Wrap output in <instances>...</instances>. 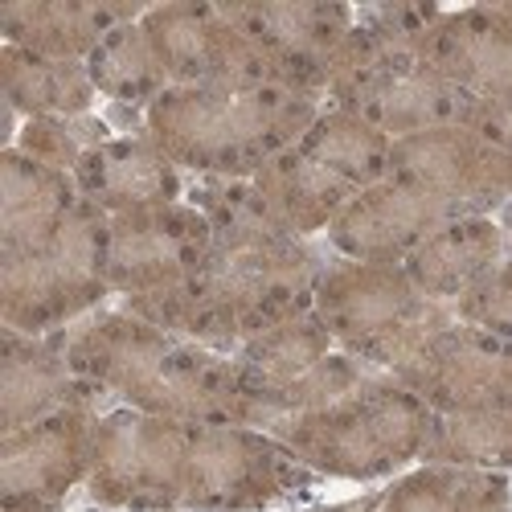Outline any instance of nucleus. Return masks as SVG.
Here are the masks:
<instances>
[{
  "label": "nucleus",
  "mask_w": 512,
  "mask_h": 512,
  "mask_svg": "<svg viewBox=\"0 0 512 512\" xmlns=\"http://www.w3.org/2000/svg\"><path fill=\"white\" fill-rule=\"evenodd\" d=\"M308 484L275 435L230 422L103 410L87 492L123 512H254Z\"/></svg>",
  "instance_id": "f03ea898"
},
{
  "label": "nucleus",
  "mask_w": 512,
  "mask_h": 512,
  "mask_svg": "<svg viewBox=\"0 0 512 512\" xmlns=\"http://www.w3.org/2000/svg\"><path fill=\"white\" fill-rule=\"evenodd\" d=\"M455 213L439 205L431 193L402 177H381L365 193H357L336 222L324 230L328 246L340 259L353 263H394L402 267L410 254L431 238L439 226H447Z\"/></svg>",
  "instance_id": "2eb2a0df"
},
{
  "label": "nucleus",
  "mask_w": 512,
  "mask_h": 512,
  "mask_svg": "<svg viewBox=\"0 0 512 512\" xmlns=\"http://www.w3.org/2000/svg\"><path fill=\"white\" fill-rule=\"evenodd\" d=\"M140 25L173 87H275L254 37L234 17V5L173 0L148 9Z\"/></svg>",
  "instance_id": "1a4fd4ad"
},
{
  "label": "nucleus",
  "mask_w": 512,
  "mask_h": 512,
  "mask_svg": "<svg viewBox=\"0 0 512 512\" xmlns=\"http://www.w3.org/2000/svg\"><path fill=\"white\" fill-rule=\"evenodd\" d=\"M418 54L472 103L512 99V17L500 5L443 9L418 37Z\"/></svg>",
  "instance_id": "dca6fc26"
},
{
  "label": "nucleus",
  "mask_w": 512,
  "mask_h": 512,
  "mask_svg": "<svg viewBox=\"0 0 512 512\" xmlns=\"http://www.w3.org/2000/svg\"><path fill=\"white\" fill-rule=\"evenodd\" d=\"M99 422V406H66L13 435H0V504L5 512H54L74 492V484H87Z\"/></svg>",
  "instance_id": "9b49d317"
},
{
  "label": "nucleus",
  "mask_w": 512,
  "mask_h": 512,
  "mask_svg": "<svg viewBox=\"0 0 512 512\" xmlns=\"http://www.w3.org/2000/svg\"><path fill=\"white\" fill-rule=\"evenodd\" d=\"M390 177L431 193L455 218H492L512 205V156L467 123L394 140Z\"/></svg>",
  "instance_id": "9d476101"
},
{
  "label": "nucleus",
  "mask_w": 512,
  "mask_h": 512,
  "mask_svg": "<svg viewBox=\"0 0 512 512\" xmlns=\"http://www.w3.org/2000/svg\"><path fill=\"white\" fill-rule=\"evenodd\" d=\"M185 201L205 213L213 230L209 254L189 279L123 300V312L226 357L271 324L312 312L328 263L308 238L275 222L250 177H197Z\"/></svg>",
  "instance_id": "f257e3e1"
},
{
  "label": "nucleus",
  "mask_w": 512,
  "mask_h": 512,
  "mask_svg": "<svg viewBox=\"0 0 512 512\" xmlns=\"http://www.w3.org/2000/svg\"><path fill=\"white\" fill-rule=\"evenodd\" d=\"M418 463L476 467V472H508L512 467V414H435Z\"/></svg>",
  "instance_id": "a878e982"
},
{
  "label": "nucleus",
  "mask_w": 512,
  "mask_h": 512,
  "mask_svg": "<svg viewBox=\"0 0 512 512\" xmlns=\"http://www.w3.org/2000/svg\"><path fill=\"white\" fill-rule=\"evenodd\" d=\"M312 312L340 353L381 373H394L435 332L455 324V308L422 295L406 267L353 259H336L324 267Z\"/></svg>",
  "instance_id": "6e6552de"
},
{
  "label": "nucleus",
  "mask_w": 512,
  "mask_h": 512,
  "mask_svg": "<svg viewBox=\"0 0 512 512\" xmlns=\"http://www.w3.org/2000/svg\"><path fill=\"white\" fill-rule=\"evenodd\" d=\"M213 230L189 201L152 205L107 218V287L111 295H148L189 279L209 254Z\"/></svg>",
  "instance_id": "ddd939ff"
},
{
  "label": "nucleus",
  "mask_w": 512,
  "mask_h": 512,
  "mask_svg": "<svg viewBox=\"0 0 512 512\" xmlns=\"http://www.w3.org/2000/svg\"><path fill=\"white\" fill-rule=\"evenodd\" d=\"M250 181L263 193L275 222L295 238H312L328 230L336 222V213L361 193L336 164H328L304 140L291 144L283 156H275L267 168H259Z\"/></svg>",
  "instance_id": "aec40b11"
},
{
  "label": "nucleus",
  "mask_w": 512,
  "mask_h": 512,
  "mask_svg": "<svg viewBox=\"0 0 512 512\" xmlns=\"http://www.w3.org/2000/svg\"><path fill=\"white\" fill-rule=\"evenodd\" d=\"M451 308L459 324H472V328L512 340V250L504 254L500 267H492L472 291H463Z\"/></svg>",
  "instance_id": "cd10ccee"
},
{
  "label": "nucleus",
  "mask_w": 512,
  "mask_h": 512,
  "mask_svg": "<svg viewBox=\"0 0 512 512\" xmlns=\"http://www.w3.org/2000/svg\"><path fill=\"white\" fill-rule=\"evenodd\" d=\"M0 87H5V103L25 119L87 115L99 99L87 62L46 58L17 46L0 50Z\"/></svg>",
  "instance_id": "5701e85b"
},
{
  "label": "nucleus",
  "mask_w": 512,
  "mask_h": 512,
  "mask_svg": "<svg viewBox=\"0 0 512 512\" xmlns=\"http://www.w3.org/2000/svg\"><path fill=\"white\" fill-rule=\"evenodd\" d=\"M111 140V123L99 119L95 111L87 115H50V119H25L21 132H17V152L46 164V168H58V173H70L87 160L95 148H103Z\"/></svg>",
  "instance_id": "bb28decb"
},
{
  "label": "nucleus",
  "mask_w": 512,
  "mask_h": 512,
  "mask_svg": "<svg viewBox=\"0 0 512 512\" xmlns=\"http://www.w3.org/2000/svg\"><path fill=\"white\" fill-rule=\"evenodd\" d=\"M62 353L99 402L156 418L254 426L234 357L205 349L132 312H91L62 332Z\"/></svg>",
  "instance_id": "20e7f679"
},
{
  "label": "nucleus",
  "mask_w": 512,
  "mask_h": 512,
  "mask_svg": "<svg viewBox=\"0 0 512 512\" xmlns=\"http://www.w3.org/2000/svg\"><path fill=\"white\" fill-rule=\"evenodd\" d=\"M508 250L512 238L496 218H451L402 267L422 295H431L439 304H455L463 291H472L492 267L504 263Z\"/></svg>",
  "instance_id": "4be33fe9"
},
{
  "label": "nucleus",
  "mask_w": 512,
  "mask_h": 512,
  "mask_svg": "<svg viewBox=\"0 0 512 512\" xmlns=\"http://www.w3.org/2000/svg\"><path fill=\"white\" fill-rule=\"evenodd\" d=\"M435 414H512V340L472 324H447L394 369Z\"/></svg>",
  "instance_id": "f8f14e48"
},
{
  "label": "nucleus",
  "mask_w": 512,
  "mask_h": 512,
  "mask_svg": "<svg viewBox=\"0 0 512 512\" xmlns=\"http://www.w3.org/2000/svg\"><path fill=\"white\" fill-rule=\"evenodd\" d=\"M234 17L254 37L271 82L324 99L328 70L357 25V9L332 0H234Z\"/></svg>",
  "instance_id": "4468645a"
},
{
  "label": "nucleus",
  "mask_w": 512,
  "mask_h": 512,
  "mask_svg": "<svg viewBox=\"0 0 512 512\" xmlns=\"http://www.w3.org/2000/svg\"><path fill=\"white\" fill-rule=\"evenodd\" d=\"M66 406H99V398L70 369L62 340L5 328L0 336V435H13Z\"/></svg>",
  "instance_id": "f3484780"
},
{
  "label": "nucleus",
  "mask_w": 512,
  "mask_h": 512,
  "mask_svg": "<svg viewBox=\"0 0 512 512\" xmlns=\"http://www.w3.org/2000/svg\"><path fill=\"white\" fill-rule=\"evenodd\" d=\"M381 512H512V484L504 472L422 463L386 492Z\"/></svg>",
  "instance_id": "b1692460"
},
{
  "label": "nucleus",
  "mask_w": 512,
  "mask_h": 512,
  "mask_svg": "<svg viewBox=\"0 0 512 512\" xmlns=\"http://www.w3.org/2000/svg\"><path fill=\"white\" fill-rule=\"evenodd\" d=\"M144 13L148 9L136 0H17L0 5V33L5 46L87 62L107 33L140 21Z\"/></svg>",
  "instance_id": "6ab92c4d"
},
{
  "label": "nucleus",
  "mask_w": 512,
  "mask_h": 512,
  "mask_svg": "<svg viewBox=\"0 0 512 512\" xmlns=\"http://www.w3.org/2000/svg\"><path fill=\"white\" fill-rule=\"evenodd\" d=\"M107 287V213L70 173L17 148L0 156V316L25 336H54L99 312Z\"/></svg>",
  "instance_id": "7ed1b4c3"
},
{
  "label": "nucleus",
  "mask_w": 512,
  "mask_h": 512,
  "mask_svg": "<svg viewBox=\"0 0 512 512\" xmlns=\"http://www.w3.org/2000/svg\"><path fill=\"white\" fill-rule=\"evenodd\" d=\"M467 127H476L480 136H488L496 148H504L512 156V99H504V103H472Z\"/></svg>",
  "instance_id": "c85d7f7f"
},
{
  "label": "nucleus",
  "mask_w": 512,
  "mask_h": 512,
  "mask_svg": "<svg viewBox=\"0 0 512 512\" xmlns=\"http://www.w3.org/2000/svg\"><path fill=\"white\" fill-rule=\"evenodd\" d=\"M144 21V17H140ZM119 25L115 33H107L95 54L87 58V74L95 82V91L119 107H140L148 111L173 82H168L152 41L144 33V25Z\"/></svg>",
  "instance_id": "393cba45"
},
{
  "label": "nucleus",
  "mask_w": 512,
  "mask_h": 512,
  "mask_svg": "<svg viewBox=\"0 0 512 512\" xmlns=\"http://www.w3.org/2000/svg\"><path fill=\"white\" fill-rule=\"evenodd\" d=\"M74 185L107 218L152 205H173L189 193L181 168L160 152V144L144 127L127 136H111L103 148H95L74 168Z\"/></svg>",
  "instance_id": "a211bd4d"
},
{
  "label": "nucleus",
  "mask_w": 512,
  "mask_h": 512,
  "mask_svg": "<svg viewBox=\"0 0 512 512\" xmlns=\"http://www.w3.org/2000/svg\"><path fill=\"white\" fill-rule=\"evenodd\" d=\"M435 410L394 373H369L336 402L275 422V435L308 472L336 480H377L422 459Z\"/></svg>",
  "instance_id": "423d86ee"
},
{
  "label": "nucleus",
  "mask_w": 512,
  "mask_h": 512,
  "mask_svg": "<svg viewBox=\"0 0 512 512\" xmlns=\"http://www.w3.org/2000/svg\"><path fill=\"white\" fill-rule=\"evenodd\" d=\"M332 353H336V340L328 336L316 312H300L283 324H271L267 332L250 336L242 349H234L230 357L254 410V431H263L267 406Z\"/></svg>",
  "instance_id": "412c9836"
},
{
  "label": "nucleus",
  "mask_w": 512,
  "mask_h": 512,
  "mask_svg": "<svg viewBox=\"0 0 512 512\" xmlns=\"http://www.w3.org/2000/svg\"><path fill=\"white\" fill-rule=\"evenodd\" d=\"M500 9H504V13H508V17H512V5H500Z\"/></svg>",
  "instance_id": "7c9ffc66"
},
{
  "label": "nucleus",
  "mask_w": 512,
  "mask_h": 512,
  "mask_svg": "<svg viewBox=\"0 0 512 512\" xmlns=\"http://www.w3.org/2000/svg\"><path fill=\"white\" fill-rule=\"evenodd\" d=\"M504 230H508V238H512V205L504 209Z\"/></svg>",
  "instance_id": "c756f323"
},
{
  "label": "nucleus",
  "mask_w": 512,
  "mask_h": 512,
  "mask_svg": "<svg viewBox=\"0 0 512 512\" xmlns=\"http://www.w3.org/2000/svg\"><path fill=\"white\" fill-rule=\"evenodd\" d=\"M324 99L287 87H168L148 111L144 132L181 173L246 181L320 119Z\"/></svg>",
  "instance_id": "39448f33"
},
{
  "label": "nucleus",
  "mask_w": 512,
  "mask_h": 512,
  "mask_svg": "<svg viewBox=\"0 0 512 512\" xmlns=\"http://www.w3.org/2000/svg\"><path fill=\"white\" fill-rule=\"evenodd\" d=\"M324 107L353 111L390 140L467 123L472 115V99L426 66L418 37L390 33L361 17L328 70Z\"/></svg>",
  "instance_id": "0eeeda50"
}]
</instances>
